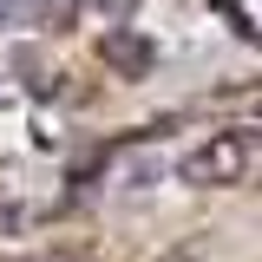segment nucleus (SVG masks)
I'll list each match as a JSON object with an SVG mask.
<instances>
[{"label":"nucleus","mask_w":262,"mask_h":262,"mask_svg":"<svg viewBox=\"0 0 262 262\" xmlns=\"http://www.w3.org/2000/svg\"><path fill=\"white\" fill-rule=\"evenodd\" d=\"M249 164H256V138L249 131H210L203 144H190L177 158V177L190 190H229V184L249 177Z\"/></svg>","instance_id":"nucleus-1"},{"label":"nucleus","mask_w":262,"mask_h":262,"mask_svg":"<svg viewBox=\"0 0 262 262\" xmlns=\"http://www.w3.org/2000/svg\"><path fill=\"white\" fill-rule=\"evenodd\" d=\"M98 53H105V66H118L125 79H144L151 66H158V53H151V39L131 27H105V39H98Z\"/></svg>","instance_id":"nucleus-2"},{"label":"nucleus","mask_w":262,"mask_h":262,"mask_svg":"<svg viewBox=\"0 0 262 262\" xmlns=\"http://www.w3.org/2000/svg\"><path fill=\"white\" fill-rule=\"evenodd\" d=\"M158 262H203V256H196L190 243H184V249H170V256H158Z\"/></svg>","instance_id":"nucleus-4"},{"label":"nucleus","mask_w":262,"mask_h":262,"mask_svg":"<svg viewBox=\"0 0 262 262\" xmlns=\"http://www.w3.org/2000/svg\"><path fill=\"white\" fill-rule=\"evenodd\" d=\"M0 27H7V7H0Z\"/></svg>","instance_id":"nucleus-5"},{"label":"nucleus","mask_w":262,"mask_h":262,"mask_svg":"<svg viewBox=\"0 0 262 262\" xmlns=\"http://www.w3.org/2000/svg\"><path fill=\"white\" fill-rule=\"evenodd\" d=\"M33 262H92V256H72V249H46V256H33Z\"/></svg>","instance_id":"nucleus-3"}]
</instances>
